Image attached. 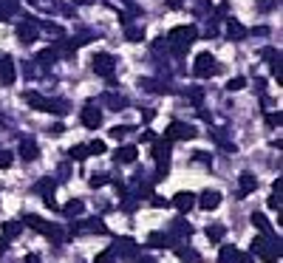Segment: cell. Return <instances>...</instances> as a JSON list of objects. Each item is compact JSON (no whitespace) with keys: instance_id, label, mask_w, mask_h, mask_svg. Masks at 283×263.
<instances>
[{"instance_id":"obj_1","label":"cell","mask_w":283,"mask_h":263,"mask_svg":"<svg viewBox=\"0 0 283 263\" xmlns=\"http://www.w3.org/2000/svg\"><path fill=\"white\" fill-rule=\"evenodd\" d=\"M252 252L255 255H260L266 263H275L278 258H281V243L278 240H269V238H255L252 240Z\"/></svg>"},{"instance_id":"obj_2","label":"cell","mask_w":283,"mask_h":263,"mask_svg":"<svg viewBox=\"0 0 283 263\" xmlns=\"http://www.w3.org/2000/svg\"><path fill=\"white\" fill-rule=\"evenodd\" d=\"M192 71H195V77L210 80V77H215V74L221 71V65L215 62L213 54H207V51H204V54H198V57H195V68H192Z\"/></svg>"},{"instance_id":"obj_3","label":"cell","mask_w":283,"mask_h":263,"mask_svg":"<svg viewBox=\"0 0 283 263\" xmlns=\"http://www.w3.org/2000/svg\"><path fill=\"white\" fill-rule=\"evenodd\" d=\"M23 99H26L29 105H34L37 111H48V114H51V111H54V114H65V108H60L57 102H51V99H45V96H40V93H34V91H26V93H23Z\"/></svg>"},{"instance_id":"obj_4","label":"cell","mask_w":283,"mask_h":263,"mask_svg":"<svg viewBox=\"0 0 283 263\" xmlns=\"http://www.w3.org/2000/svg\"><path fill=\"white\" fill-rule=\"evenodd\" d=\"M195 26H179V29H173L170 31V40L176 43V48H190V43L195 40Z\"/></svg>"},{"instance_id":"obj_5","label":"cell","mask_w":283,"mask_h":263,"mask_svg":"<svg viewBox=\"0 0 283 263\" xmlns=\"http://www.w3.org/2000/svg\"><path fill=\"white\" fill-rule=\"evenodd\" d=\"M195 136V130L190 125H184V122H173V125L164 130V139L167 142H184V139H192Z\"/></svg>"},{"instance_id":"obj_6","label":"cell","mask_w":283,"mask_h":263,"mask_svg":"<svg viewBox=\"0 0 283 263\" xmlns=\"http://www.w3.org/2000/svg\"><path fill=\"white\" fill-rule=\"evenodd\" d=\"M116 252H122L125 261H136V255H139V243L133 238H119V243L113 246Z\"/></svg>"},{"instance_id":"obj_7","label":"cell","mask_w":283,"mask_h":263,"mask_svg":"<svg viewBox=\"0 0 283 263\" xmlns=\"http://www.w3.org/2000/svg\"><path fill=\"white\" fill-rule=\"evenodd\" d=\"M94 71L99 77H113V57L111 54H96L94 57Z\"/></svg>"},{"instance_id":"obj_8","label":"cell","mask_w":283,"mask_h":263,"mask_svg":"<svg viewBox=\"0 0 283 263\" xmlns=\"http://www.w3.org/2000/svg\"><path fill=\"white\" fill-rule=\"evenodd\" d=\"M82 125L91 127V130H96V127L102 125V114H99V108H94V105L82 108Z\"/></svg>"},{"instance_id":"obj_9","label":"cell","mask_w":283,"mask_h":263,"mask_svg":"<svg viewBox=\"0 0 283 263\" xmlns=\"http://www.w3.org/2000/svg\"><path fill=\"white\" fill-rule=\"evenodd\" d=\"M173 206H176L179 212H190L192 206H195V195H192V193H184V190H181V193L173 195Z\"/></svg>"},{"instance_id":"obj_10","label":"cell","mask_w":283,"mask_h":263,"mask_svg":"<svg viewBox=\"0 0 283 263\" xmlns=\"http://www.w3.org/2000/svg\"><path fill=\"white\" fill-rule=\"evenodd\" d=\"M0 80L6 82V85H11L14 82V59L6 54V57H0Z\"/></svg>"},{"instance_id":"obj_11","label":"cell","mask_w":283,"mask_h":263,"mask_svg":"<svg viewBox=\"0 0 283 263\" xmlns=\"http://www.w3.org/2000/svg\"><path fill=\"white\" fill-rule=\"evenodd\" d=\"M195 204L201 206V209H207V212H210V209H215V206L221 204V195L215 193V190H207V193H201V198H198Z\"/></svg>"},{"instance_id":"obj_12","label":"cell","mask_w":283,"mask_h":263,"mask_svg":"<svg viewBox=\"0 0 283 263\" xmlns=\"http://www.w3.org/2000/svg\"><path fill=\"white\" fill-rule=\"evenodd\" d=\"M136 153H139V150H136L133 145H122V147L113 153V159L119 161V164H130V161H136Z\"/></svg>"},{"instance_id":"obj_13","label":"cell","mask_w":283,"mask_h":263,"mask_svg":"<svg viewBox=\"0 0 283 263\" xmlns=\"http://www.w3.org/2000/svg\"><path fill=\"white\" fill-rule=\"evenodd\" d=\"M17 37H20V43H26V46L34 43V40H37V26H34V23H23L20 29H17Z\"/></svg>"},{"instance_id":"obj_14","label":"cell","mask_w":283,"mask_h":263,"mask_svg":"<svg viewBox=\"0 0 283 263\" xmlns=\"http://www.w3.org/2000/svg\"><path fill=\"white\" fill-rule=\"evenodd\" d=\"M255 187H258V178L252 175V173H241V198L244 195H249V193H255Z\"/></svg>"},{"instance_id":"obj_15","label":"cell","mask_w":283,"mask_h":263,"mask_svg":"<svg viewBox=\"0 0 283 263\" xmlns=\"http://www.w3.org/2000/svg\"><path fill=\"white\" fill-rule=\"evenodd\" d=\"M23 224H29L34 232H43V235H48V232H51V224H48V221H43L40 215H29Z\"/></svg>"},{"instance_id":"obj_16","label":"cell","mask_w":283,"mask_h":263,"mask_svg":"<svg viewBox=\"0 0 283 263\" xmlns=\"http://www.w3.org/2000/svg\"><path fill=\"white\" fill-rule=\"evenodd\" d=\"M74 232H105V224H102V221H96V218H94V221H85V224H77V227H74Z\"/></svg>"},{"instance_id":"obj_17","label":"cell","mask_w":283,"mask_h":263,"mask_svg":"<svg viewBox=\"0 0 283 263\" xmlns=\"http://www.w3.org/2000/svg\"><path fill=\"white\" fill-rule=\"evenodd\" d=\"M20 156L26 161H34L37 156H40V153H37V145H34V142H29V139H26V142H20Z\"/></svg>"},{"instance_id":"obj_18","label":"cell","mask_w":283,"mask_h":263,"mask_svg":"<svg viewBox=\"0 0 283 263\" xmlns=\"http://www.w3.org/2000/svg\"><path fill=\"white\" fill-rule=\"evenodd\" d=\"M20 232H23V224H20V221H6V224H3V238H6V240H9V238H17Z\"/></svg>"},{"instance_id":"obj_19","label":"cell","mask_w":283,"mask_h":263,"mask_svg":"<svg viewBox=\"0 0 283 263\" xmlns=\"http://www.w3.org/2000/svg\"><path fill=\"white\" fill-rule=\"evenodd\" d=\"M82 209H85V204L79 201V198H71L65 206H63V212H65L68 218H74V215H82Z\"/></svg>"},{"instance_id":"obj_20","label":"cell","mask_w":283,"mask_h":263,"mask_svg":"<svg viewBox=\"0 0 283 263\" xmlns=\"http://www.w3.org/2000/svg\"><path fill=\"white\" fill-rule=\"evenodd\" d=\"M176 255H179L181 261H187V263H198V261H201V255H198L195 249H187V246H179Z\"/></svg>"},{"instance_id":"obj_21","label":"cell","mask_w":283,"mask_h":263,"mask_svg":"<svg viewBox=\"0 0 283 263\" xmlns=\"http://www.w3.org/2000/svg\"><path fill=\"white\" fill-rule=\"evenodd\" d=\"M147 243H150V246H156V249H161V246H170V238L164 235V232H150Z\"/></svg>"},{"instance_id":"obj_22","label":"cell","mask_w":283,"mask_h":263,"mask_svg":"<svg viewBox=\"0 0 283 263\" xmlns=\"http://www.w3.org/2000/svg\"><path fill=\"white\" fill-rule=\"evenodd\" d=\"M252 224H255V227H258L263 235H269V232H272V227H269V221H266V215H260V212H255V215H252Z\"/></svg>"},{"instance_id":"obj_23","label":"cell","mask_w":283,"mask_h":263,"mask_svg":"<svg viewBox=\"0 0 283 263\" xmlns=\"http://www.w3.org/2000/svg\"><path fill=\"white\" fill-rule=\"evenodd\" d=\"M94 263H116V249H105V252H99L96 258H94Z\"/></svg>"},{"instance_id":"obj_24","label":"cell","mask_w":283,"mask_h":263,"mask_svg":"<svg viewBox=\"0 0 283 263\" xmlns=\"http://www.w3.org/2000/svg\"><path fill=\"white\" fill-rule=\"evenodd\" d=\"M226 34L232 37V40H244V37H247V29H244L241 23H229V29H226Z\"/></svg>"},{"instance_id":"obj_25","label":"cell","mask_w":283,"mask_h":263,"mask_svg":"<svg viewBox=\"0 0 283 263\" xmlns=\"http://www.w3.org/2000/svg\"><path fill=\"white\" fill-rule=\"evenodd\" d=\"M207 238H210V243H218V240L224 238V227H221V224H215V227H207Z\"/></svg>"},{"instance_id":"obj_26","label":"cell","mask_w":283,"mask_h":263,"mask_svg":"<svg viewBox=\"0 0 283 263\" xmlns=\"http://www.w3.org/2000/svg\"><path fill=\"white\" fill-rule=\"evenodd\" d=\"M235 246H221V255H218V263H232V258H235Z\"/></svg>"},{"instance_id":"obj_27","label":"cell","mask_w":283,"mask_h":263,"mask_svg":"<svg viewBox=\"0 0 283 263\" xmlns=\"http://www.w3.org/2000/svg\"><path fill=\"white\" fill-rule=\"evenodd\" d=\"M130 133V127L127 125H116V127H111V139H116V142H122L125 136Z\"/></svg>"},{"instance_id":"obj_28","label":"cell","mask_w":283,"mask_h":263,"mask_svg":"<svg viewBox=\"0 0 283 263\" xmlns=\"http://www.w3.org/2000/svg\"><path fill=\"white\" fill-rule=\"evenodd\" d=\"M68 156H71V159H77V161H82L85 156H88V147H85V145H77V147L68 150Z\"/></svg>"},{"instance_id":"obj_29","label":"cell","mask_w":283,"mask_h":263,"mask_svg":"<svg viewBox=\"0 0 283 263\" xmlns=\"http://www.w3.org/2000/svg\"><path fill=\"white\" fill-rule=\"evenodd\" d=\"M244 88H247V80H244V77H235V80L226 82V91H244Z\"/></svg>"},{"instance_id":"obj_30","label":"cell","mask_w":283,"mask_h":263,"mask_svg":"<svg viewBox=\"0 0 283 263\" xmlns=\"http://www.w3.org/2000/svg\"><path fill=\"white\" fill-rule=\"evenodd\" d=\"M108 181H111V178H108L105 173H96V175H91V178H88V184H91V187H105Z\"/></svg>"},{"instance_id":"obj_31","label":"cell","mask_w":283,"mask_h":263,"mask_svg":"<svg viewBox=\"0 0 283 263\" xmlns=\"http://www.w3.org/2000/svg\"><path fill=\"white\" fill-rule=\"evenodd\" d=\"M37 193H43V195H51V193H54V181H51V178H43V181L37 184Z\"/></svg>"},{"instance_id":"obj_32","label":"cell","mask_w":283,"mask_h":263,"mask_svg":"<svg viewBox=\"0 0 283 263\" xmlns=\"http://www.w3.org/2000/svg\"><path fill=\"white\" fill-rule=\"evenodd\" d=\"M88 153H94V156H102V153H105V142H99V139H96V142H91V145H88Z\"/></svg>"},{"instance_id":"obj_33","label":"cell","mask_w":283,"mask_h":263,"mask_svg":"<svg viewBox=\"0 0 283 263\" xmlns=\"http://www.w3.org/2000/svg\"><path fill=\"white\" fill-rule=\"evenodd\" d=\"M176 232H179V235H187V238H190V235H192V227H190V224H181V221H176Z\"/></svg>"},{"instance_id":"obj_34","label":"cell","mask_w":283,"mask_h":263,"mask_svg":"<svg viewBox=\"0 0 283 263\" xmlns=\"http://www.w3.org/2000/svg\"><path fill=\"white\" fill-rule=\"evenodd\" d=\"M54 57H57L54 51H51V48H45L43 54H40V62H43V65H48V62H54Z\"/></svg>"},{"instance_id":"obj_35","label":"cell","mask_w":283,"mask_h":263,"mask_svg":"<svg viewBox=\"0 0 283 263\" xmlns=\"http://www.w3.org/2000/svg\"><path fill=\"white\" fill-rule=\"evenodd\" d=\"M150 206L161 209V206H167V198H161V195H150Z\"/></svg>"},{"instance_id":"obj_36","label":"cell","mask_w":283,"mask_h":263,"mask_svg":"<svg viewBox=\"0 0 283 263\" xmlns=\"http://www.w3.org/2000/svg\"><path fill=\"white\" fill-rule=\"evenodd\" d=\"M272 195H278V198L283 195V178H278V181L272 184Z\"/></svg>"},{"instance_id":"obj_37","label":"cell","mask_w":283,"mask_h":263,"mask_svg":"<svg viewBox=\"0 0 283 263\" xmlns=\"http://www.w3.org/2000/svg\"><path fill=\"white\" fill-rule=\"evenodd\" d=\"M9 164H11V153L0 150V167H9Z\"/></svg>"},{"instance_id":"obj_38","label":"cell","mask_w":283,"mask_h":263,"mask_svg":"<svg viewBox=\"0 0 283 263\" xmlns=\"http://www.w3.org/2000/svg\"><path fill=\"white\" fill-rule=\"evenodd\" d=\"M266 125H269V127L281 125V114H269V116H266Z\"/></svg>"},{"instance_id":"obj_39","label":"cell","mask_w":283,"mask_h":263,"mask_svg":"<svg viewBox=\"0 0 283 263\" xmlns=\"http://www.w3.org/2000/svg\"><path fill=\"white\" fill-rule=\"evenodd\" d=\"M232 263H252V258H249V255H241V252H235Z\"/></svg>"},{"instance_id":"obj_40","label":"cell","mask_w":283,"mask_h":263,"mask_svg":"<svg viewBox=\"0 0 283 263\" xmlns=\"http://www.w3.org/2000/svg\"><path fill=\"white\" fill-rule=\"evenodd\" d=\"M43 201H45V206H48V209H60V206H57V201L51 198V195H43Z\"/></svg>"},{"instance_id":"obj_41","label":"cell","mask_w":283,"mask_h":263,"mask_svg":"<svg viewBox=\"0 0 283 263\" xmlns=\"http://www.w3.org/2000/svg\"><path fill=\"white\" fill-rule=\"evenodd\" d=\"M122 209H127V212H130V209H136V201H133V198H125V201H122Z\"/></svg>"},{"instance_id":"obj_42","label":"cell","mask_w":283,"mask_h":263,"mask_svg":"<svg viewBox=\"0 0 283 263\" xmlns=\"http://www.w3.org/2000/svg\"><path fill=\"white\" fill-rule=\"evenodd\" d=\"M269 206H272V209H278V212H281V198H278V195H272V198H269Z\"/></svg>"},{"instance_id":"obj_43","label":"cell","mask_w":283,"mask_h":263,"mask_svg":"<svg viewBox=\"0 0 283 263\" xmlns=\"http://www.w3.org/2000/svg\"><path fill=\"white\" fill-rule=\"evenodd\" d=\"M195 161H201V164H213V159H210L207 153H198V156H195Z\"/></svg>"},{"instance_id":"obj_44","label":"cell","mask_w":283,"mask_h":263,"mask_svg":"<svg viewBox=\"0 0 283 263\" xmlns=\"http://www.w3.org/2000/svg\"><path fill=\"white\" fill-rule=\"evenodd\" d=\"M6 249H9V240L0 235V258H3V252H6Z\"/></svg>"},{"instance_id":"obj_45","label":"cell","mask_w":283,"mask_h":263,"mask_svg":"<svg viewBox=\"0 0 283 263\" xmlns=\"http://www.w3.org/2000/svg\"><path fill=\"white\" fill-rule=\"evenodd\" d=\"M51 133H54V136H63V133H65V127H63V125H54V127H51Z\"/></svg>"},{"instance_id":"obj_46","label":"cell","mask_w":283,"mask_h":263,"mask_svg":"<svg viewBox=\"0 0 283 263\" xmlns=\"http://www.w3.org/2000/svg\"><path fill=\"white\" fill-rule=\"evenodd\" d=\"M181 3H184V0H167L170 9H181Z\"/></svg>"},{"instance_id":"obj_47","label":"cell","mask_w":283,"mask_h":263,"mask_svg":"<svg viewBox=\"0 0 283 263\" xmlns=\"http://www.w3.org/2000/svg\"><path fill=\"white\" fill-rule=\"evenodd\" d=\"M127 37H130V40H139V37H142V31H136V29H130V31H127Z\"/></svg>"},{"instance_id":"obj_48","label":"cell","mask_w":283,"mask_h":263,"mask_svg":"<svg viewBox=\"0 0 283 263\" xmlns=\"http://www.w3.org/2000/svg\"><path fill=\"white\" fill-rule=\"evenodd\" d=\"M23 263H40V258H37V255H26V261Z\"/></svg>"},{"instance_id":"obj_49","label":"cell","mask_w":283,"mask_h":263,"mask_svg":"<svg viewBox=\"0 0 283 263\" xmlns=\"http://www.w3.org/2000/svg\"><path fill=\"white\" fill-rule=\"evenodd\" d=\"M74 3H79V6H88V3H94V0H74Z\"/></svg>"},{"instance_id":"obj_50","label":"cell","mask_w":283,"mask_h":263,"mask_svg":"<svg viewBox=\"0 0 283 263\" xmlns=\"http://www.w3.org/2000/svg\"><path fill=\"white\" fill-rule=\"evenodd\" d=\"M139 263H156V261H153V258H142Z\"/></svg>"},{"instance_id":"obj_51","label":"cell","mask_w":283,"mask_h":263,"mask_svg":"<svg viewBox=\"0 0 283 263\" xmlns=\"http://www.w3.org/2000/svg\"><path fill=\"white\" fill-rule=\"evenodd\" d=\"M3 17H6V14H3V12H0V20H3Z\"/></svg>"}]
</instances>
